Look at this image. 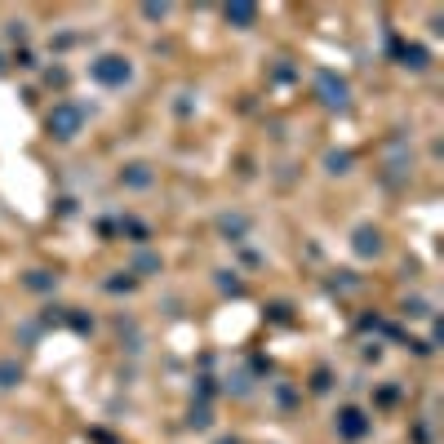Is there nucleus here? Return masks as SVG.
Here are the masks:
<instances>
[{"mask_svg":"<svg viewBox=\"0 0 444 444\" xmlns=\"http://www.w3.org/2000/svg\"><path fill=\"white\" fill-rule=\"evenodd\" d=\"M227 22H236V27L245 31V27H254V22H258V9L254 5H227Z\"/></svg>","mask_w":444,"mask_h":444,"instance_id":"obj_6","label":"nucleus"},{"mask_svg":"<svg viewBox=\"0 0 444 444\" xmlns=\"http://www.w3.org/2000/svg\"><path fill=\"white\" fill-rule=\"evenodd\" d=\"M120 183L125 187H151V169L147 164H129V169H120Z\"/></svg>","mask_w":444,"mask_h":444,"instance_id":"obj_7","label":"nucleus"},{"mask_svg":"<svg viewBox=\"0 0 444 444\" xmlns=\"http://www.w3.org/2000/svg\"><path fill=\"white\" fill-rule=\"evenodd\" d=\"M0 71H5V63H0Z\"/></svg>","mask_w":444,"mask_h":444,"instance_id":"obj_19","label":"nucleus"},{"mask_svg":"<svg viewBox=\"0 0 444 444\" xmlns=\"http://www.w3.org/2000/svg\"><path fill=\"white\" fill-rule=\"evenodd\" d=\"M18 382H22V369L14 365V360H0V391L18 387Z\"/></svg>","mask_w":444,"mask_h":444,"instance_id":"obj_9","label":"nucleus"},{"mask_svg":"<svg viewBox=\"0 0 444 444\" xmlns=\"http://www.w3.org/2000/svg\"><path fill=\"white\" fill-rule=\"evenodd\" d=\"M311 391H329V374H325V369L316 374V382H311Z\"/></svg>","mask_w":444,"mask_h":444,"instance_id":"obj_16","label":"nucleus"},{"mask_svg":"<svg viewBox=\"0 0 444 444\" xmlns=\"http://www.w3.org/2000/svg\"><path fill=\"white\" fill-rule=\"evenodd\" d=\"M54 284H58V275H49V271H31V275H27V289H36V293L54 289Z\"/></svg>","mask_w":444,"mask_h":444,"instance_id":"obj_10","label":"nucleus"},{"mask_svg":"<svg viewBox=\"0 0 444 444\" xmlns=\"http://www.w3.org/2000/svg\"><path fill=\"white\" fill-rule=\"evenodd\" d=\"M134 267H138V271H155V267H160V258H151V254H138V262H134Z\"/></svg>","mask_w":444,"mask_h":444,"instance_id":"obj_15","label":"nucleus"},{"mask_svg":"<svg viewBox=\"0 0 444 444\" xmlns=\"http://www.w3.org/2000/svg\"><path fill=\"white\" fill-rule=\"evenodd\" d=\"M325 164H329V174H346V164H351V155H346V151H333Z\"/></svg>","mask_w":444,"mask_h":444,"instance_id":"obj_13","label":"nucleus"},{"mask_svg":"<svg viewBox=\"0 0 444 444\" xmlns=\"http://www.w3.org/2000/svg\"><path fill=\"white\" fill-rule=\"evenodd\" d=\"M218 231H222V236H231V240H240V236L249 231V222L240 218V213H222V218H218Z\"/></svg>","mask_w":444,"mask_h":444,"instance_id":"obj_8","label":"nucleus"},{"mask_svg":"<svg viewBox=\"0 0 444 444\" xmlns=\"http://www.w3.org/2000/svg\"><path fill=\"white\" fill-rule=\"evenodd\" d=\"M316 93L325 107H338V112L346 107V80L333 76V71H316Z\"/></svg>","mask_w":444,"mask_h":444,"instance_id":"obj_3","label":"nucleus"},{"mask_svg":"<svg viewBox=\"0 0 444 444\" xmlns=\"http://www.w3.org/2000/svg\"><path fill=\"white\" fill-rule=\"evenodd\" d=\"M218 289H222V293H240V280H236V271H218Z\"/></svg>","mask_w":444,"mask_h":444,"instance_id":"obj_14","label":"nucleus"},{"mask_svg":"<svg viewBox=\"0 0 444 444\" xmlns=\"http://www.w3.org/2000/svg\"><path fill=\"white\" fill-rule=\"evenodd\" d=\"M404 67H413V71L427 67V49H422V45H409V49H404Z\"/></svg>","mask_w":444,"mask_h":444,"instance_id":"obj_11","label":"nucleus"},{"mask_svg":"<svg viewBox=\"0 0 444 444\" xmlns=\"http://www.w3.org/2000/svg\"><path fill=\"white\" fill-rule=\"evenodd\" d=\"M404 311H409V316H427V303H422V298H413V303L404 307Z\"/></svg>","mask_w":444,"mask_h":444,"instance_id":"obj_17","label":"nucleus"},{"mask_svg":"<svg viewBox=\"0 0 444 444\" xmlns=\"http://www.w3.org/2000/svg\"><path fill=\"white\" fill-rule=\"evenodd\" d=\"M355 254H360V258L382 254V236L374 231V227H360V231H355Z\"/></svg>","mask_w":444,"mask_h":444,"instance_id":"obj_5","label":"nucleus"},{"mask_svg":"<svg viewBox=\"0 0 444 444\" xmlns=\"http://www.w3.org/2000/svg\"><path fill=\"white\" fill-rule=\"evenodd\" d=\"M218 444H240V440H218Z\"/></svg>","mask_w":444,"mask_h":444,"instance_id":"obj_18","label":"nucleus"},{"mask_svg":"<svg viewBox=\"0 0 444 444\" xmlns=\"http://www.w3.org/2000/svg\"><path fill=\"white\" fill-rule=\"evenodd\" d=\"M213 422V418H209V409H205V404H200V409H191V418H187V427H196V431H205Z\"/></svg>","mask_w":444,"mask_h":444,"instance_id":"obj_12","label":"nucleus"},{"mask_svg":"<svg viewBox=\"0 0 444 444\" xmlns=\"http://www.w3.org/2000/svg\"><path fill=\"white\" fill-rule=\"evenodd\" d=\"M89 76L98 80V85H107V89H120V85L134 80V63L120 58V54H102V58H93V63H89Z\"/></svg>","mask_w":444,"mask_h":444,"instance_id":"obj_2","label":"nucleus"},{"mask_svg":"<svg viewBox=\"0 0 444 444\" xmlns=\"http://www.w3.org/2000/svg\"><path fill=\"white\" fill-rule=\"evenodd\" d=\"M338 431H342L346 440H360V436L369 431V418L360 413V409H342V413H338Z\"/></svg>","mask_w":444,"mask_h":444,"instance_id":"obj_4","label":"nucleus"},{"mask_svg":"<svg viewBox=\"0 0 444 444\" xmlns=\"http://www.w3.org/2000/svg\"><path fill=\"white\" fill-rule=\"evenodd\" d=\"M45 129L58 138V142H71L85 129V107L80 102H54V112L45 116Z\"/></svg>","mask_w":444,"mask_h":444,"instance_id":"obj_1","label":"nucleus"}]
</instances>
